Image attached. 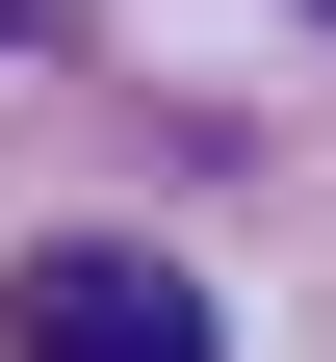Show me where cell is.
<instances>
[{"instance_id": "6da1fadb", "label": "cell", "mask_w": 336, "mask_h": 362, "mask_svg": "<svg viewBox=\"0 0 336 362\" xmlns=\"http://www.w3.org/2000/svg\"><path fill=\"white\" fill-rule=\"evenodd\" d=\"M0 362H233V310H207V259H156V233H52L0 285Z\"/></svg>"}, {"instance_id": "7a4b0ae2", "label": "cell", "mask_w": 336, "mask_h": 362, "mask_svg": "<svg viewBox=\"0 0 336 362\" xmlns=\"http://www.w3.org/2000/svg\"><path fill=\"white\" fill-rule=\"evenodd\" d=\"M0 26H52V0H0Z\"/></svg>"}]
</instances>
